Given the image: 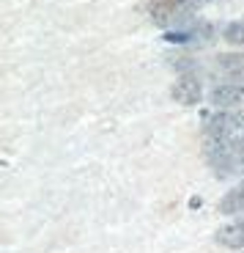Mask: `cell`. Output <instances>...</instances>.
Segmentation results:
<instances>
[{
  "mask_svg": "<svg viewBox=\"0 0 244 253\" xmlns=\"http://www.w3.org/2000/svg\"><path fill=\"white\" fill-rule=\"evenodd\" d=\"M242 99H244V88L236 83H225V85H217L211 91L214 108H233V105H242Z\"/></svg>",
  "mask_w": 244,
  "mask_h": 253,
  "instance_id": "obj_1",
  "label": "cell"
},
{
  "mask_svg": "<svg viewBox=\"0 0 244 253\" xmlns=\"http://www.w3.org/2000/svg\"><path fill=\"white\" fill-rule=\"evenodd\" d=\"M173 99L181 102V105H195V102H201V83L195 80V77H181V80L173 85Z\"/></svg>",
  "mask_w": 244,
  "mask_h": 253,
  "instance_id": "obj_2",
  "label": "cell"
},
{
  "mask_svg": "<svg viewBox=\"0 0 244 253\" xmlns=\"http://www.w3.org/2000/svg\"><path fill=\"white\" fill-rule=\"evenodd\" d=\"M217 242L222 248H231V251H242L244 248V223H231V226H222L217 231Z\"/></svg>",
  "mask_w": 244,
  "mask_h": 253,
  "instance_id": "obj_3",
  "label": "cell"
},
{
  "mask_svg": "<svg viewBox=\"0 0 244 253\" xmlns=\"http://www.w3.org/2000/svg\"><path fill=\"white\" fill-rule=\"evenodd\" d=\"M233 121H236V116H231V113L211 116L209 124H206V138H231L233 135Z\"/></svg>",
  "mask_w": 244,
  "mask_h": 253,
  "instance_id": "obj_4",
  "label": "cell"
},
{
  "mask_svg": "<svg viewBox=\"0 0 244 253\" xmlns=\"http://www.w3.org/2000/svg\"><path fill=\"white\" fill-rule=\"evenodd\" d=\"M219 212L222 215H244V184H239L219 201Z\"/></svg>",
  "mask_w": 244,
  "mask_h": 253,
  "instance_id": "obj_5",
  "label": "cell"
},
{
  "mask_svg": "<svg viewBox=\"0 0 244 253\" xmlns=\"http://www.w3.org/2000/svg\"><path fill=\"white\" fill-rule=\"evenodd\" d=\"M217 66L225 72L228 77H236V80L242 77L244 80V55L242 52H228V55H222L217 61Z\"/></svg>",
  "mask_w": 244,
  "mask_h": 253,
  "instance_id": "obj_6",
  "label": "cell"
},
{
  "mask_svg": "<svg viewBox=\"0 0 244 253\" xmlns=\"http://www.w3.org/2000/svg\"><path fill=\"white\" fill-rule=\"evenodd\" d=\"M222 36H225L231 44H244V22H231Z\"/></svg>",
  "mask_w": 244,
  "mask_h": 253,
  "instance_id": "obj_7",
  "label": "cell"
},
{
  "mask_svg": "<svg viewBox=\"0 0 244 253\" xmlns=\"http://www.w3.org/2000/svg\"><path fill=\"white\" fill-rule=\"evenodd\" d=\"M239 171L244 173V152H242V157H239Z\"/></svg>",
  "mask_w": 244,
  "mask_h": 253,
  "instance_id": "obj_8",
  "label": "cell"
},
{
  "mask_svg": "<svg viewBox=\"0 0 244 253\" xmlns=\"http://www.w3.org/2000/svg\"><path fill=\"white\" fill-rule=\"evenodd\" d=\"M239 220H242V223H244V215H242V217H239Z\"/></svg>",
  "mask_w": 244,
  "mask_h": 253,
  "instance_id": "obj_9",
  "label": "cell"
}]
</instances>
